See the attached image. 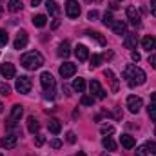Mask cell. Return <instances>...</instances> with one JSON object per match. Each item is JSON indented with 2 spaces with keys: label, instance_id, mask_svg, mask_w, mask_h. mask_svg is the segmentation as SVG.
Returning a JSON list of instances; mask_svg holds the SVG:
<instances>
[{
  "label": "cell",
  "instance_id": "obj_1",
  "mask_svg": "<svg viewBox=\"0 0 156 156\" xmlns=\"http://www.w3.org/2000/svg\"><path fill=\"white\" fill-rule=\"evenodd\" d=\"M123 78H125V82L129 83V87L142 85V83H145V80H147L144 69H140V67H136V66H133V64L123 69Z\"/></svg>",
  "mask_w": 156,
  "mask_h": 156
},
{
  "label": "cell",
  "instance_id": "obj_2",
  "mask_svg": "<svg viewBox=\"0 0 156 156\" xmlns=\"http://www.w3.org/2000/svg\"><path fill=\"white\" fill-rule=\"evenodd\" d=\"M20 64H22L26 69H31V71H35V69L42 67V64H44V56L40 55L38 51H29V53L22 55V58H20Z\"/></svg>",
  "mask_w": 156,
  "mask_h": 156
},
{
  "label": "cell",
  "instance_id": "obj_3",
  "mask_svg": "<svg viewBox=\"0 0 156 156\" xmlns=\"http://www.w3.org/2000/svg\"><path fill=\"white\" fill-rule=\"evenodd\" d=\"M40 83H42V87H44V93H45V96H53L55 94V87H56V82H55V78L51 73H42L40 75Z\"/></svg>",
  "mask_w": 156,
  "mask_h": 156
},
{
  "label": "cell",
  "instance_id": "obj_4",
  "mask_svg": "<svg viewBox=\"0 0 156 156\" xmlns=\"http://www.w3.org/2000/svg\"><path fill=\"white\" fill-rule=\"evenodd\" d=\"M31 78L29 76H20L16 78V83H15V87H16V91L20 93V94H27L29 91H31Z\"/></svg>",
  "mask_w": 156,
  "mask_h": 156
},
{
  "label": "cell",
  "instance_id": "obj_5",
  "mask_svg": "<svg viewBox=\"0 0 156 156\" xmlns=\"http://www.w3.org/2000/svg\"><path fill=\"white\" fill-rule=\"evenodd\" d=\"M142 105H144V102H142L140 96H129V98H127V109H129L133 115L140 113V111H142Z\"/></svg>",
  "mask_w": 156,
  "mask_h": 156
},
{
  "label": "cell",
  "instance_id": "obj_6",
  "mask_svg": "<svg viewBox=\"0 0 156 156\" xmlns=\"http://www.w3.org/2000/svg\"><path fill=\"white\" fill-rule=\"evenodd\" d=\"M89 89H91V93H93V94H94L96 98H100V100L107 96L105 89H104V87L100 85V82H98V80H91V82H89Z\"/></svg>",
  "mask_w": 156,
  "mask_h": 156
},
{
  "label": "cell",
  "instance_id": "obj_7",
  "mask_svg": "<svg viewBox=\"0 0 156 156\" xmlns=\"http://www.w3.org/2000/svg\"><path fill=\"white\" fill-rule=\"evenodd\" d=\"M66 15H67L69 18H78V15H80V5H78L76 0H67V4H66Z\"/></svg>",
  "mask_w": 156,
  "mask_h": 156
},
{
  "label": "cell",
  "instance_id": "obj_8",
  "mask_svg": "<svg viewBox=\"0 0 156 156\" xmlns=\"http://www.w3.org/2000/svg\"><path fill=\"white\" fill-rule=\"evenodd\" d=\"M76 73V64H71V62H66L60 66V76L62 78H69Z\"/></svg>",
  "mask_w": 156,
  "mask_h": 156
},
{
  "label": "cell",
  "instance_id": "obj_9",
  "mask_svg": "<svg viewBox=\"0 0 156 156\" xmlns=\"http://www.w3.org/2000/svg\"><path fill=\"white\" fill-rule=\"evenodd\" d=\"M16 142H18L16 134H5V136L0 140V145H2L4 149H15V147H16Z\"/></svg>",
  "mask_w": 156,
  "mask_h": 156
},
{
  "label": "cell",
  "instance_id": "obj_10",
  "mask_svg": "<svg viewBox=\"0 0 156 156\" xmlns=\"http://www.w3.org/2000/svg\"><path fill=\"white\" fill-rule=\"evenodd\" d=\"M27 33H26V31H20V33H18V35H16V38H15V44H13V45H15V49H24V47H26V45H27Z\"/></svg>",
  "mask_w": 156,
  "mask_h": 156
},
{
  "label": "cell",
  "instance_id": "obj_11",
  "mask_svg": "<svg viewBox=\"0 0 156 156\" xmlns=\"http://www.w3.org/2000/svg\"><path fill=\"white\" fill-rule=\"evenodd\" d=\"M0 73L4 75V78H15V66L13 64H9V62H5V64H2V67H0Z\"/></svg>",
  "mask_w": 156,
  "mask_h": 156
},
{
  "label": "cell",
  "instance_id": "obj_12",
  "mask_svg": "<svg viewBox=\"0 0 156 156\" xmlns=\"http://www.w3.org/2000/svg\"><path fill=\"white\" fill-rule=\"evenodd\" d=\"M104 76L109 80V83H111V91L116 93L118 91V80H116V76H115V73H113L111 69H105V71H104Z\"/></svg>",
  "mask_w": 156,
  "mask_h": 156
},
{
  "label": "cell",
  "instance_id": "obj_13",
  "mask_svg": "<svg viewBox=\"0 0 156 156\" xmlns=\"http://www.w3.org/2000/svg\"><path fill=\"white\" fill-rule=\"evenodd\" d=\"M47 129H49V133L58 134V133L62 131V123H60V120H58V118H51L49 123H47Z\"/></svg>",
  "mask_w": 156,
  "mask_h": 156
},
{
  "label": "cell",
  "instance_id": "obj_14",
  "mask_svg": "<svg viewBox=\"0 0 156 156\" xmlns=\"http://www.w3.org/2000/svg\"><path fill=\"white\" fill-rule=\"evenodd\" d=\"M75 55H76V58L80 60V62H83V60H87V56H89V51H87V47H85V45L78 44L76 47H75Z\"/></svg>",
  "mask_w": 156,
  "mask_h": 156
},
{
  "label": "cell",
  "instance_id": "obj_15",
  "mask_svg": "<svg viewBox=\"0 0 156 156\" xmlns=\"http://www.w3.org/2000/svg\"><path fill=\"white\" fill-rule=\"evenodd\" d=\"M127 18H129L134 26H138V24H140V20H142V18H140V13H138V9H136V7H129V9H127Z\"/></svg>",
  "mask_w": 156,
  "mask_h": 156
},
{
  "label": "cell",
  "instance_id": "obj_16",
  "mask_svg": "<svg viewBox=\"0 0 156 156\" xmlns=\"http://www.w3.org/2000/svg\"><path fill=\"white\" fill-rule=\"evenodd\" d=\"M111 29H113L116 35H123V33L127 31V26H125V22H122V20H113Z\"/></svg>",
  "mask_w": 156,
  "mask_h": 156
},
{
  "label": "cell",
  "instance_id": "obj_17",
  "mask_svg": "<svg viewBox=\"0 0 156 156\" xmlns=\"http://www.w3.org/2000/svg\"><path fill=\"white\" fill-rule=\"evenodd\" d=\"M120 142H122V145H123L125 149H133V147L136 145V142H134V138H133L131 134H122V136H120Z\"/></svg>",
  "mask_w": 156,
  "mask_h": 156
},
{
  "label": "cell",
  "instance_id": "obj_18",
  "mask_svg": "<svg viewBox=\"0 0 156 156\" xmlns=\"http://www.w3.org/2000/svg\"><path fill=\"white\" fill-rule=\"evenodd\" d=\"M27 129H29V133H31V134H37V133H38L40 123H38V120H37L35 116L27 118Z\"/></svg>",
  "mask_w": 156,
  "mask_h": 156
},
{
  "label": "cell",
  "instance_id": "obj_19",
  "mask_svg": "<svg viewBox=\"0 0 156 156\" xmlns=\"http://www.w3.org/2000/svg\"><path fill=\"white\" fill-rule=\"evenodd\" d=\"M45 9H47L49 15H53V16H56V15L60 13V7H58V4H56L55 0H47V2H45Z\"/></svg>",
  "mask_w": 156,
  "mask_h": 156
},
{
  "label": "cell",
  "instance_id": "obj_20",
  "mask_svg": "<svg viewBox=\"0 0 156 156\" xmlns=\"http://www.w3.org/2000/svg\"><path fill=\"white\" fill-rule=\"evenodd\" d=\"M58 56H62V58H66V56H69V53H71V49H69V42L67 40H64L60 45H58Z\"/></svg>",
  "mask_w": 156,
  "mask_h": 156
},
{
  "label": "cell",
  "instance_id": "obj_21",
  "mask_svg": "<svg viewBox=\"0 0 156 156\" xmlns=\"http://www.w3.org/2000/svg\"><path fill=\"white\" fill-rule=\"evenodd\" d=\"M142 45H144V49L153 51V49H156V38H153V37H144L142 38Z\"/></svg>",
  "mask_w": 156,
  "mask_h": 156
},
{
  "label": "cell",
  "instance_id": "obj_22",
  "mask_svg": "<svg viewBox=\"0 0 156 156\" xmlns=\"http://www.w3.org/2000/svg\"><path fill=\"white\" fill-rule=\"evenodd\" d=\"M136 44H138L136 35H127L125 40H123V45H125L127 49H136Z\"/></svg>",
  "mask_w": 156,
  "mask_h": 156
},
{
  "label": "cell",
  "instance_id": "obj_23",
  "mask_svg": "<svg viewBox=\"0 0 156 156\" xmlns=\"http://www.w3.org/2000/svg\"><path fill=\"white\" fill-rule=\"evenodd\" d=\"M102 145H104L105 149H109V151H116V144L113 142V138H111V136H104Z\"/></svg>",
  "mask_w": 156,
  "mask_h": 156
},
{
  "label": "cell",
  "instance_id": "obj_24",
  "mask_svg": "<svg viewBox=\"0 0 156 156\" xmlns=\"http://www.w3.org/2000/svg\"><path fill=\"white\" fill-rule=\"evenodd\" d=\"M7 9H9L11 13H16V11L22 9V2H20V0H9V2H7Z\"/></svg>",
  "mask_w": 156,
  "mask_h": 156
},
{
  "label": "cell",
  "instance_id": "obj_25",
  "mask_svg": "<svg viewBox=\"0 0 156 156\" xmlns=\"http://www.w3.org/2000/svg\"><path fill=\"white\" fill-rule=\"evenodd\" d=\"M73 89H75L76 93H83V91H85V80H83V78H76V80L73 82Z\"/></svg>",
  "mask_w": 156,
  "mask_h": 156
},
{
  "label": "cell",
  "instance_id": "obj_26",
  "mask_svg": "<svg viewBox=\"0 0 156 156\" xmlns=\"http://www.w3.org/2000/svg\"><path fill=\"white\" fill-rule=\"evenodd\" d=\"M24 115V109H22V105H13V111H11V118L13 120H20Z\"/></svg>",
  "mask_w": 156,
  "mask_h": 156
},
{
  "label": "cell",
  "instance_id": "obj_27",
  "mask_svg": "<svg viewBox=\"0 0 156 156\" xmlns=\"http://www.w3.org/2000/svg\"><path fill=\"white\" fill-rule=\"evenodd\" d=\"M33 24H35L37 27H44V26L47 24V18H45V15H37V16H33Z\"/></svg>",
  "mask_w": 156,
  "mask_h": 156
},
{
  "label": "cell",
  "instance_id": "obj_28",
  "mask_svg": "<svg viewBox=\"0 0 156 156\" xmlns=\"http://www.w3.org/2000/svg\"><path fill=\"white\" fill-rule=\"evenodd\" d=\"M87 35H89L91 38H94L98 44H100V45H105V44H107V42H105V38H104L100 33H96V31H91V33H87Z\"/></svg>",
  "mask_w": 156,
  "mask_h": 156
},
{
  "label": "cell",
  "instance_id": "obj_29",
  "mask_svg": "<svg viewBox=\"0 0 156 156\" xmlns=\"http://www.w3.org/2000/svg\"><path fill=\"white\" fill-rule=\"evenodd\" d=\"M9 93H11V87H9V83H5V82H0V94L7 96Z\"/></svg>",
  "mask_w": 156,
  "mask_h": 156
},
{
  "label": "cell",
  "instance_id": "obj_30",
  "mask_svg": "<svg viewBox=\"0 0 156 156\" xmlns=\"http://www.w3.org/2000/svg\"><path fill=\"white\" fill-rule=\"evenodd\" d=\"M9 37H7V31L5 29H0V45H7Z\"/></svg>",
  "mask_w": 156,
  "mask_h": 156
},
{
  "label": "cell",
  "instance_id": "obj_31",
  "mask_svg": "<svg viewBox=\"0 0 156 156\" xmlns=\"http://www.w3.org/2000/svg\"><path fill=\"white\" fill-rule=\"evenodd\" d=\"M102 64V56L100 55H93L91 56V67H98Z\"/></svg>",
  "mask_w": 156,
  "mask_h": 156
},
{
  "label": "cell",
  "instance_id": "obj_32",
  "mask_svg": "<svg viewBox=\"0 0 156 156\" xmlns=\"http://www.w3.org/2000/svg\"><path fill=\"white\" fill-rule=\"evenodd\" d=\"M111 24H113V15H111V11H105V15H104V26L111 27Z\"/></svg>",
  "mask_w": 156,
  "mask_h": 156
},
{
  "label": "cell",
  "instance_id": "obj_33",
  "mask_svg": "<svg viewBox=\"0 0 156 156\" xmlns=\"http://www.w3.org/2000/svg\"><path fill=\"white\" fill-rule=\"evenodd\" d=\"M100 133H102V134H113V133H115V127H113V125H102V127H100Z\"/></svg>",
  "mask_w": 156,
  "mask_h": 156
},
{
  "label": "cell",
  "instance_id": "obj_34",
  "mask_svg": "<svg viewBox=\"0 0 156 156\" xmlns=\"http://www.w3.org/2000/svg\"><path fill=\"white\" fill-rule=\"evenodd\" d=\"M149 154V149H147V145H140L138 149H136V156H147Z\"/></svg>",
  "mask_w": 156,
  "mask_h": 156
},
{
  "label": "cell",
  "instance_id": "obj_35",
  "mask_svg": "<svg viewBox=\"0 0 156 156\" xmlns=\"http://www.w3.org/2000/svg\"><path fill=\"white\" fill-rule=\"evenodd\" d=\"M82 105H93V102H94V98L93 96H82Z\"/></svg>",
  "mask_w": 156,
  "mask_h": 156
},
{
  "label": "cell",
  "instance_id": "obj_36",
  "mask_svg": "<svg viewBox=\"0 0 156 156\" xmlns=\"http://www.w3.org/2000/svg\"><path fill=\"white\" fill-rule=\"evenodd\" d=\"M49 145H51L53 149H60V147H62V142H60L58 138H55V140H51V144H49Z\"/></svg>",
  "mask_w": 156,
  "mask_h": 156
},
{
  "label": "cell",
  "instance_id": "obj_37",
  "mask_svg": "<svg viewBox=\"0 0 156 156\" xmlns=\"http://www.w3.org/2000/svg\"><path fill=\"white\" fill-rule=\"evenodd\" d=\"M145 145H147V149H149V153H153V154H156V144H154V142H147Z\"/></svg>",
  "mask_w": 156,
  "mask_h": 156
},
{
  "label": "cell",
  "instance_id": "obj_38",
  "mask_svg": "<svg viewBox=\"0 0 156 156\" xmlns=\"http://www.w3.org/2000/svg\"><path fill=\"white\" fill-rule=\"evenodd\" d=\"M149 116H151V120L156 122V105H151L149 107Z\"/></svg>",
  "mask_w": 156,
  "mask_h": 156
},
{
  "label": "cell",
  "instance_id": "obj_39",
  "mask_svg": "<svg viewBox=\"0 0 156 156\" xmlns=\"http://www.w3.org/2000/svg\"><path fill=\"white\" fill-rule=\"evenodd\" d=\"M67 142H69V144H75V142H76V134L69 131V133H67Z\"/></svg>",
  "mask_w": 156,
  "mask_h": 156
},
{
  "label": "cell",
  "instance_id": "obj_40",
  "mask_svg": "<svg viewBox=\"0 0 156 156\" xmlns=\"http://www.w3.org/2000/svg\"><path fill=\"white\" fill-rule=\"evenodd\" d=\"M35 145H37V147H40V145H44V136H40V134H37V138H35Z\"/></svg>",
  "mask_w": 156,
  "mask_h": 156
},
{
  "label": "cell",
  "instance_id": "obj_41",
  "mask_svg": "<svg viewBox=\"0 0 156 156\" xmlns=\"http://www.w3.org/2000/svg\"><path fill=\"white\" fill-rule=\"evenodd\" d=\"M87 18H89V20H96V18H98V13H96V11L93 9V11H89V15H87Z\"/></svg>",
  "mask_w": 156,
  "mask_h": 156
},
{
  "label": "cell",
  "instance_id": "obj_42",
  "mask_svg": "<svg viewBox=\"0 0 156 156\" xmlns=\"http://www.w3.org/2000/svg\"><path fill=\"white\" fill-rule=\"evenodd\" d=\"M149 64H151L153 69H156V55H151V56H149Z\"/></svg>",
  "mask_w": 156,
  "mask_h": 156
},
{
  "label": "cell",
  "instance_id": "obj_43",
  "mask_svg": "<svg viewBox=\"0 0 156 156\" xmlns=\"http://www.w3.org/2000/svg\"><path fill=\"white\" fill-rule=\"evenodd\" d=\"M131 58H133L134 62H140V58H142V56H140V53H136V51H133V53H131Z\"/></svg>",
  "mask_w": 156,
  "mask_h": 156
},
{
  "label": "cell",
  "instance_id": "obj_44",
  "mask_svg": "<svg viewBox=\"0 0 156 156\" xmlns=\"http://www.w3.org/2000/svg\"><path fill=\"white\" fill-rule=\"evenodd\" d=\"M151 13L156 16V0H151Z\"/></svg>",
  "mask_w": 156,
  "mask_h": 156
},
{
  "label": "cell",
  "instance_id": "obj_45",
  "mask_svg": "<svg viewBox=\"0 0 156 156\" xmlns=\"http://www.w3.org/2000/svg\"><path fill=\"white\" fill-rule=\"evenodd\" d=\"M62 91H64V93H66V94H67V96H69V94H71V93H69V91H71V89H69V85H64V87H62Z\"/></svg>",
  "mask_w": 156,
  "mask_h": 156
},
{
  "label": "cell",
  "instance_id": "obj_46",
  "mask_svg": "<svg viewBox=\"0 0 156 156\" xmlns=\"http://www.w3.org/2000/svg\"><path fill=\"white\" fill-rule=\"evenodd\" d=\"M151 104L156 105V93H151Z\"/></svg>",
  "mask_w": 156,
  "mask_h": 156
},
{
  "label": "cell",
  "instance_id": "obj_47",
  "mask_svg": "<svg viewBox=\"0 0 156 156\" xmlns=\"http://www.w3.org/2000/svg\"><path fill=\"white\" fill-rule=\"evenodd\" d=\"M31 4H33V5H38V4H40V0H31Z\"/></svg>",
  "mask_w": 156,
  "mask_h": 156
},
{
  "label": "cell",
  "instance_id": "obj_48",
  "mask_svg": "<svg viewBox=\"0 0 156 156\" xmlns=\"http://www.w3.org/2000/svg\"><path fill=\"white\" fill-rule=\"evenodd\" d=\"M2 111H4V105H2V102H0V115H2Z\"/></svg>",
  "mask_w": 156,
  "mask_h": 156
},
{
  "label": "cell",
  "instance_id": "obj_49",
  "mask_svg": "<svg viewBox=\"0 0 156 156\" xmlns=\"http://www.w3.org/2000/svg\"><path fill=\"white\" fill-rule=\"evenodd\" d=\"M76 156H85V153H78V154Z\"/></svg>",
  "mask_w": 156,
  "mask_h": 156
},
{
  "label": "cell",
  "instance_id": "obj_50",
  "mask_svg": "<svg viewBox=\"0 0 156 156\" xmlns=\"http://www.w3.org/2000/svg\"><path fill=\"white\" fill-rule=\"evenodd\" d=\"M0 16H2V9H0Z\"/></svg>",
  "mask_w": 156,
  "mask_h": 156
},
{
  "label": "cell",
  "instance_id": "obj_51",
  "mask_svg": "<svg viewBox=\"0 0 156 156\" xmlns=\"http://www.w3.org/2000/svg\"><path fill=\"white\" fill-rule=\"evenodd\" d=\"M0 156H4V154H2V153H0Z\"/></svg>",
  "mask_w": 156,
  "mask_h": 156
},
{
  "label": "cell",
  "instance_id": "obj_52",
  "mask_svg": "<svg viewBox=\"0 0 156 156\" xmlns=\"http://www.w3.org/2000/svg\"><path fill=\"white\" fill-rule=\"evenodd\" d=\"M154 134H156V129H154Z\"/></svg>",
  "mask_w": 156,
  "mask_h": 156
},
{
  "label": "cell",
  "instance_id": "obj_53",
  "mask_svg": "<svg viewBox=\"0 0 156 156\" xmlns=\"http://www.w3.org/2000/svg\"><path fill=\"white\" fill-rule=\"evenodd\" d=\"M118 2H122V0H118Z\"/></svg>",
  "mask_w": 156,
  "mask_h": 156
},
{
  "label": "cell",
  "instance_id": "obj_54",
  "mask_svg": "<svg viewBox=\"0 0 156 156\" xmlns=\"http://www.w3.org/2000/svg\"><path fill=\"white\" fill-rule=\"evenodd\" d=\"M89 2H91V0H89Z\"/></svg>",
  "mask_w": 156,
  "mask_h": 156
}]
</instances>
